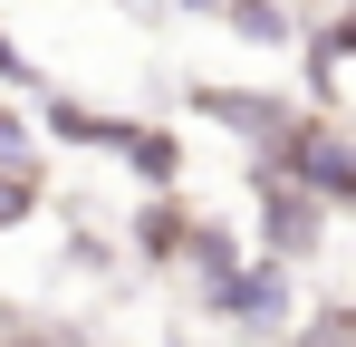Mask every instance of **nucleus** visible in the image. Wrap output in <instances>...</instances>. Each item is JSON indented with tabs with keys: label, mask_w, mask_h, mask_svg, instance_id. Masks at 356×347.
Instances as JSON below:
<instances>
[{
	"label": "nucleus",
	"mask_w": 356,
	"mask_h": 347,
	"mask_svg": "<svg viewBox=\"0 0 356 347\" xmlns=\"http://www.w3.org/2000/svg\"><path fill=\"white\" fill-rule=\"evenodd\" d=\"M260 174V164H250ZM327 222H337V213H327V203H318V193H298L289 174H260V251H270V261H318V241H327Z\"/></svg>",
	"instance_id": "7ed1b4c3"
},
{
	"label": "nucleus",
	"mask_w": 356,
	"mask_h": 347,
	"mask_svg": "<svg viewBox=\"0 0 356 347\" xmlns=\"http://www.w3.org/2000/svg\"><path fill=\"white\" fill-rule=\"evenodd\" d=\"M183 10H212V0H183Z\"/></svg>",
	"instance_id": "4468645a"
},
{
	"label": "nucleus",
	"mask_w": 356,
	"mask_h": 347,
	"mask_svg": "<svg viewBox=\"0 0 356 347\" xmlns=\"http://www.w3.org/2000/svg\"><path fill=\"white\" fill-rule=\"evenodd\" d=\"M0 87H29V58L10 49V29H0Z\"/></svg>",
	"instance_id": "ddd939ff"
},
{
	"label": "nucleus",
	"mask_w": 356,
	"mask_h": 347,
	"mask_svg": "<svg viewBox=\"0 0 356 347\" xmlns=\"http://www.w3.org/2000/svg\"><path fill=\"white\" fill-rule=\"evenodd\" d=\"M39 125H49L58 145H87V155H116L135 116H106V107H87V97H58V87H49V97H39Z\"/></svg>",
	"instance_id": "423d86ee"
},
{
	"label": "nucleus",
	"mask_w": 356,
	"mask_h": 347,
	"mask_svg": "<svg viewBox=\"0 0 356 347\" xmlns=\"http://www.w3.org/2000/svg\"><path fill=\"white\" fill-rule=\"evenodd\" d=\"M347 49H356V20H347V10L318 20L308 49H298V68H308V107H318V116H347Z\"/></svg>",
	"instance_id": "20e7f679"
},
{
	"label": "nucleus",
	"mask_w": 356,
	"mask_h": 347,
	"mask_svg": "<svg viewBox=\"0 0 356 347\" xmlns=\"http://www.w3.org/2000/svg\"><path fill=\"white\" fill-rule=\"evenodd\" d=\"M174 261L193 270V289L212 299V289L241 270V231H232V222H202V213H193V231H183V251H174Z\"/></svg>",
	"instance_id": "6e6552de"
},
{
	"label": "nucleus",
	"mask_w": 356,
	"mask_h": 347,
	"mask_svg": "<svg viewBox=\"0 0 356 347\" xmlns=\"http://www.w3.org/2000/svg\"><path fill=\"white\" fill-rule=\"evenodd\" d=\"M193 213H202V203H183L174 183H164V193H145V203H135L125 241H135L145 261H174V251H183V231H193Z\"/></svg>",
	"instance_id": "0eeeda50"
},
{
	"label": "nucleus",
	"mask_w": 356,
	"mask_h": 347,
	"mask_svg": "<svg viewBox=\"0 0 356 347\" xmlns=\"http://www.w3.org/2000/svg\"><path fill=\"white\" fill-rule=\"evenodd\" d=\"M202 309H212L222 328H250V338H289V318H298L289 261H270V251H260V261H241V270H232L222 289H212Z\"/></svg>",
	"instance_id": "f03ea898"
},
{
	"label": "nucleus",
	"mask_w": 356,
	"mask_h": 347,
	"mask_svg": "<svg viewBox=\"0 0 356 347\" xmlns=\"http://www.w3.org/2000/svg\"><path fill=\"white\" fill-rule=\"evenodd\" d=\"M193 116H222L241 145H270L298 107H289V97H270V87H193Z\"/></svg>",
	"instance_id": "39448f33"
},
{
	"label": "nucleus",
	"mask_w": 356,
	"mask_h": 347,
	"mask_svg": "<svg viewBox=\"0 0 356 347\" xmlns=\"http://www.w3.org/2000/svg\"><path fill=\"white\" fill-rule=\"evenodd\" d=\"M39 213V155H19V164H0V231H19Z\"/></svg>",
	"instance_id": "9b49d317"
},
{
	"label": "nucleus",
	"mask_w": 356,
	"mask_h": 347,
	"mask_svg": "<svg viewBox=\"0 0 356 347\" xmlns=\"http://www.w3.org/2000/svg\"><path fill=\"white\" fill-rule=\"evenodd\" d=\"M250 164L260 174H289L298 193H318V203H327V213H347L356 203V155H347V116H289V125H280V135H270V145H260V155H250Z\"/></svg>",
	"instance_id": "f257e3e1"
},
{
	"label": "nucleus",
	"mask_w": 356,
	"mask_h": 347,
	"mask_svg": "<svg viewBox=\"0 0 356 347\" xmlns=\"http://www.w3.org/2000/svg\"><path fill=\"white\" fill-rule=\"evenodd\" d=\"M174 347H202V338H174Z\"/></svg>",
	"instance_id": "2eb2a0df"
},
{
	"label": "nucleus",
	"mask_w": 356,
	"mask_h": 347,
	"mask_svg": "<svg viewBox=\"0 0 356 347\" xmlns=\"http://www.w3.org/2000/svg\"><path fill=\"white\" fill-rule=\"evenodd\" d=\"M212 10L232 20L241 39H260V49H289V39H298V10H289V0H212Z\"/></svg>",
	"instance_id": "9d476101"
},
{
	"label": "nucleus",
	"mask_w": 356,
	"mask_h": 347,
	"mask_svg": "<svg viewBox=\"0 0 356 347\" xmlns=\"http://www.w3.org/2000/svg\"><path fill=\"white\" fill-rule=\"evenodd\" d=\"M116 155H125V174H135L145 193H164V183L183 174V135H174V125H125Z\"/></svg>",
	"instance_id": "1a4fd4ad"
},
{
	"label": "nucleus",
	"mask_w": 356,
	"mask_h": 347,
	"mask_svg": "<svg viewBox=\"0 0 356 347\" xmlns=\"http://www.w3.org/2000/svg\"><path fill=\"white\" fill-rule=\"evenodd\" d=\"M19 155H39V125H29V116L0 97V164H19Z\"/></svg>",
	"instance_id": "f8f14e48"
}]
</instances>
